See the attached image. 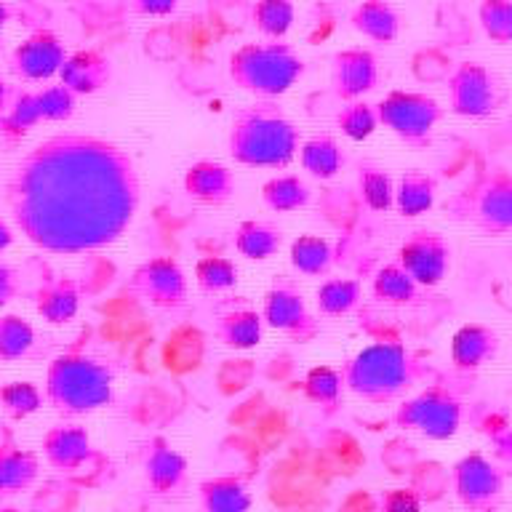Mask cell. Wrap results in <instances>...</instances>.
Here are the masks:
<instances>
[{"label": "cell", "instance_id": "cell-29", "mask_svg": "<svg viewBox=\"0 0 512 512\" xmlns=\"http://www.w3.org/2000/svg\"><path fill=\"white\" fill-rule=\"evenodd\" d=\"M371 294L384 304L414 307L422 299V286L398 262H390L376 270L374 280H371Z\"/></svg>", "mask_w": 512, "mask_h": 512}, {"label": "cell", "instance_id": "cell-10", "mask_svg": "<svg viewBox=\"0 0 512 512\" xmlns=\"http://www.w3.org/2000/svg\"><path fill=\"white\" fill-rule=\"evenodd\" d=\"M451 486L464 510L499 512L504 504V470L480 451L464 454L451 470Z\"/></svg>", "mask_w": 512, "mask_h": 512}, {"label": "cell", "instance_id": "cell-40", "mask_svg": "<svg viewBox=\"0 0 512 512\" xmlns=\"http://www.w3.org/2000/svg\"><path fill=\"white\" fill-rule=\"evenodd\" d=\"M238 267L227 256H203L195 264V283L203 294H222L238 286Z\"/></svg>", "mask_w": 512, "mask_h": 512}, {"label": "cell", "instance_id": "cell-18", "mask_svg": "<svg viewBox=\"0 0 512 512\" xmlns=\"http://www.w3.org/2000/svg\"><path fill=\"white\" fill-rule=\"evenodd\" d=\"M182 184L184 192L195 203L211 208L227 206L235 198V190H238L235 171L230 166H224V163H216V160H198V163H192L184 171Z\"/></svg>", "mask_w": 512, "mask_h": 512}, {"label": "cell", "instance_id": "cell-51", "mask_svg": "<svg viewBox=\"0 0 512 512\" xmlns=\"http://www.w3.org/2000/svg\"><path fill=\"white\" fill-rule=\"evenodd\" d=\"M510 395H512V387H510Z\"/></svg>", "mask_w": 512, "mask_h": 512}, {"label": "cell", "instance_id": "cell-50", "mask_svg": "<svg viewBox=\"0 0 512 512\" xmlns=\"http://www.w3.org/2000/svg\"><path fill=\"white\" fill-rule=\"evenodd\" d=\"M0 512H22V510H16V507H0Z\"/></svg>", "mask_w": 512, "mask_h": 512}, {"label": "cell", "instance_id": "cell-38", "mask_svg": "<svg viewBox=\"0 0 512 512\" xmlns=\"http://www.w3.org/2000/svg\"><path fill=\"white\" fill-rule=\"evenodd\" d=\"M43 403H46L43 390L27 379H14V382H6L0 387V406L14 422H22L27 416L38 414Z\"/></svg>", "mask_w": 512, "mask_h": 512}, {"label": "cell", "instance_id": "cell-20", "mask_svg": "<svg viewBox=\"0 0 512 512\" xmlns=\"http://www.w3.org/2000/svg\"><path fill=\"white\" fill-rule=\"evenodd\" d=\"M56 78L78 99L80 96H94L112 80V62L96 48H80V51L67 54Z\"/></svg>", "mask_w": 512, "mask_h": 512}, {"label": "cell", "instance_id": "cell-42", "mask_svg": "<svg viewBox=\"0 0 512 512\" xmlns=\"http://www.w3.org/2000/svg\"><path fill=\"white\" fill-rule=\"evenodd\" d=\"M480 30L496 46H512V0H480Z\"/></svg>", "mask_w": 512, "mask_h": 512}, {"label": "cell", "instance_id": "cell-31", "mask_svg": "<svg viewBox=\"0 0 512 512\" xmlns=\"http://www.w3.org/2000/svg\"><path fill=\"white\" fill-rule=\"evenodd\" d=\"M312 190L302 176L278 174L262 184V203L275 214H294L299 208L310 206Z\"/></svg>", "mask_w": 512, "mask_h": 512}, {"label": "cell", "instance_id": "cell-49", "mask_svg": "<svg viewBox=\"0 0 512 512\" xmlns=\"http://www.w3.org/2000/svg\"><path fill=\"white\" fill-rule=\"evenodd\" d=\"M8 22H11V8H8V3L0 0V48H3V35H6Z\"/></svg>", "mask_w": 512, "mask_h": 512}, {"label": "cell", "instance_id": "cell-5", "mask_svg": "<svg viewBox=\"0 0 512 512\" xmlns=\"http://www.w3.org/2000/svg\"><path fill=\"white\" fill-rule=\"evenodd\" d=\"M227 70L240 91L256 99H278L299 83L304 62L286 40H254L232 51Z\"/></svg>", "mask_w": 512, "mask_h": 512}, {"label": "cell", "instance_id": "cell-16", "mask_svg": "<svg viewBox=\"0 0 512 512\" xmlns=\"http://www.w3.org/2000/svg\"><path fill=\"white\" fill-rule=\"evenodd\" d=\"M43 459L51 470L56 472H75L94 456V446H91V435L83 424L75 422H59L54 427H48L43 440Z\"/></svg>", "mask_w": 512, "mask_h": 512}, {"label": "cell", "instance_id": "cell-3", "mask_svg": "<svg viewBox=\"0 0 512 512\" xmlns=\"http://www.w3.org/2000/svg\"><path fill=\"white\" fill-rule=\"evenodd\" d=\"M299 128L275 99H256L230 120L227 150L238 166L286 168L299 155Z\"/></svg>", "mask_w": 512, "mask_h": 512}, {"label": "cell", "instance_id": "cell-25", "mask_svg": "<svg viewBox=\"0 0 512 512\" xmlns=\"http://www.w3.org/2000/svg\"><path fill=\"white\" fill-rule=\"evenodd\" d=\"M235 251L251 262H264L280 251L283 246V230L267 219H243L232 235Z\"/></svg>", "mask_w": 512, "mask_h": 512}, {"label": "cell", "instance_id": "cell-6", "mask_svg": "<svg viewBox=\"0 0 512 512\" xmlns=\"http://www.w3.org/2000/svg\"><path fill=\"white\" fill-rule=\"evenodd\" d=\"M464 422V400L456 384L430 382L411 398H403L392 414L398 430L422 432L430 440H451Z\"/></svg>", "mask_w": 512, "mask_h": 512}, {"label": "cell", "instance_id": "cell-32", "mask_svg": "<svg viewBox=\"0 0 512 512\" xmlns=\"http://www.w3.org/2000/svg\"><path fill=\"white\" fill-rule=\"evenodd\" d=\"M288 262L299 275L323 278L334 267V246L320 235H299L291 240Z\"/></svg>", "mask_w": 512, "mask_h": 512}, {"label": "cell", "instance_id": "cell-19", "mask_svg": "<svg viewBox=\"0 0 512 512\" xmlns=\"http://www.w3.org/2000/svg\"><path fill=\"white\" fill-rule=\"evenodd\" d=\"M499 347L502 342L494 328L483 323H464L451 336V363L459 374L472 376L496 358Z\"/></svg>", "mask_w": 512, "mask_h": 512}, {"label": "cell", "instance_id": "cell-21", "mask_svg": "<svg viewBox=\"0 0 512 512\" xmlns=\"http://www.w3.org/2000/svg\"><path fill=\"white\" fill-rule=\"evenodd\" d=\"M350 24L352 30L360 32L376 46H392L403 30V19L390 0H360L358 6L352 8Z\"/></svg>", "mask_w": 512, "mask_h": 512}, {"label": "cell", "instance_id": "cell-26", "mask_svg": "<svg viewBox=\"0 0 512 512\" xmlns=\"http://www.w3.org/2000/svg\"><path fill=\"white\" fill-rule=\"evenodd\" d=\"M40 456L30 448L0 446V499L16 496L38 480Z\"/></svg>", "mask_w": 512, "mask_h": 512}, {"label": "cell", "instance_id": "cell-33", "mask_svg": "<svg viewBox=\"0 0 512 512\" xmlns=\"http://www.w3.org/2000/svg\"><path fill=\"white\" fill-rule=\"evenodd\" d=\"M363 299V286L355 278H328L315 291V307L323 318L350 315Z\"/></svg>", "mask_w": 512, "mask_h": 512}, {"label": "cell", "instance_id": "cell-23", "mask_svg": "<svg viewBox=\"0 0 512 512\" xmlns=\"http://www.w3.org/2000/svg\"><path fill=\"white\" fill-rule=\"evenodd\" d=\"M438 198V179L424 168H406L395 182V211L403 219L427 214Z\"/></svg>", "mask_w": 512, "mask_h": 512}, {"label": "cell", "instance_id": "cell-34", "mask_svg": "<svg viewBox=\"0 0 512 512\" xmlns=\"http://www.w3.org/2000/svg\"><path fill=\"white\" fill-rule=\"evenodd\" d=\"M358 192L363 203L376 214H384L395 206V179L384 166L374 160H363L358 168Z\"/></svg>", "mask_w": 512, "mask_h": 512}, {"label": "cell", "instance_id": "cell-48", "mask_svg": "<svg viewBox=\"0 0 512 512\" xmlns=\"http://www.w3.org/2000/svg\"><path fill=\"white\" fill-rule=\"evenodd\" d=\"M11 94H14V86L6 78H0V118H3V112H6L8 102H11Z\"/></svg>", "mask_w": 512, "mask_h": 512}, {"label": "cell", "instance_id": "cell-15", "mask_svg": "<svg viewBox=\"0 0 512 512\" xmlns=\"http://www.w3.org/2000/svg\"><path fill=\"white\" fill-rule=\"evenodd\" d=\"M379 86V59L368 48H342L331 59V91L342 102H355Z\"/></svg>", "mask_w": 512, "mask_h": 512}, {"label": "cell", "instance_id": "cell-44", "mask_svg": "<svg viewBox=\"0 0 512 512\" xmlns=\"http://www.w3.org/2000/svg\"><path fill=\"white\" fill-rule=\"evenodd\" d=\"M422 494L411 486H398L379 496V512H422Z\"/></svg>", "mask_w": 512, "mask_h": 512}, {"label": "cell", "instance_id": "cell-2", "mask_svg": "<svg viewBox=\"0 0 512 512\" xmlns=\"http://www.w3.org/2000/svg\"><path fill=\"white\" fill-rule=\"evenodd\" d=\"M344 387L371 406L398 403L424 379L435 376L414 350L400 342H374L352 355L342 368Z\"/></svg>", "mask_w": 512, "mask_h": 512}, {"label": "cell", "instance_id": "cell-27", "mask_svg": "<svg viewBox=\"0 0 512 512\" xmlns=\"http://www.w3.org/2000/svg\"><path fill=\"white\" fill-rule=\"evenodd\" d=\"M299 163L310 176L328 182L334 179L344 168L347 158H344L342 144L336 142L331 134H315L307 142L299 144Z\"/></svg>", "mask_w": 512, "mask_h": 512}, {"label": "cell", "instance_id": "cell-9", "mask_svg": "<svg viewBox=\"0 0 512 512\" xmlns=\"http://www.w3.org/2000/svg\"><path fill=\"white\" fill-rule=\"evenodd\" d=\"M262 320L296 344H310L320 336V323L307 307V299L294 280L278 275L262 299Z\"/></svg>", "mask_w": 512, "mask_h": 512}, {"label": "cell", "instance_id": "cell-36", "mask_svg": "<svg viewBox=\"0 0 512 512\" xmlns=\"http://www.w3.org/2000/svg\"><path fill=\"white\" fill-rule=\"evenodd\" d=\"M251 19L264 40H286L296 19L294 0H256Z\"/></svg>", "mask_w": 512, "mask_h": 512}, {"label": "cell", "instance_id": "cell-1", "mask_svg": "<svg viewBox=\"0 0 512 512\" xmlns=\"http://www.w3.org/2000/svg\"><path fill=\"white\" fill-rule=\"evenodd\" d=\"M142 198L134 160L91 134H56L24 155L6 184L16 230L48 254L112 246Z\"/></svg>", "mask_w": 512, "mask_h": 512}, {"label": "cell", "instance_id": "cell-46", "mask_svg": "<svg viewBox=\"0 0 512 512\" xmlns=\"http://www.w3.org/2000/svg\"><path fill=\"white\" fill-rule=\"evenodd\" d=\"M19 296V272L8 264H0V310Z\"/></svg>", "mask_w": 512, "mask_h": 512}, {"label": "cell", "instance_id": "cell-7", "mask_svg": "<svg viewBox=\"0 0 512 512\" xmlns=\"http://www.w3.org/2000/svg\"><path fill=\"white\" fill-rule=\"evenodd\" d=\"M379 126L398 136L400 142L411 150H427L435 139V128L446 110L438 99L422 94V91H390L382 102L376 104Z\"/></svg>", "mask_w": 512, "mask_h": 512}, {"label": "cell", "instance_id": "cell-12", "mask_svg": "<svg viewBox=\"0 0 512 512\" xmlns=\"http://www.w3.org/2000/svg\"><path fill=\"white\" fill-rule=\"evenodd\" d=\"M470 219L486 235H507L512 232V174L496 168L488 171L470 192Z\"/></svg>", "mask_w": 512, "mask_h": 512}, {"label": "cell", "instance_id": "cell-11", "mask_svg": "<svg viewBox=\"0 0 512 512\" xmlns=\"http://www.w3.org/2000/svg\"><path fill=\"white\" fill-rule=\"evenodd\" d=\"M395 262L422 288H435L446 280L451 270V243L438 230L408 232L400 243Z\"/></svg>", "mask_w": 512, "mask_h": 512}, {"label": "cell", "instance_id": "cell-8", "mask_svg": "<svg viewBox=\"0 0 512 512\" xmlns=\"http://www.w3.org/2000/svg\"><path fill=\"white\" fill-rule=\"evenodd\" d=\"M507 88L480 62H459L448 75V110L467 120H486L504 107Z\"/></svg>", "mask_w": 512, "mask_h": 512}, {"label": "cell", "instance_id": "cell-24", "mask_svg": "<svg viewBox=\"0 0 512 512\" xmlns=\"http://www.w3.org/2000/svg\"><path fill=\"white\" fill-rule=\"evenodd\" d=\"M203 512H251L254 496L238 475H214L198 486Z\"/></svg>", "mask_w": 512, "mask_h": 512}, {"label": "cell", "instance_id": "cell-17", "mask_svg": "<svg viewBox=\"0 0 512 512\" xmlns=\"http://www.w3.org/2000/svg\"><path fill=\"white\" fill-rule=\"evenodd\" d=\"M144 480L152 494L171 496L182 491L187 480V456L171 446L163 435L147 440L144 446Z\"/></svg>", "mask_w": 512, "mask_h": 512}, {"label": "cell", "instance_id": "cell-43", "mask_svg": "<svg viewBox=\"0 0 512 512\" xmlns=\"http://www.w3.org/2000/svg\"><path fill=\"white\" fill-rule=\"evenodd\" d=\"M35 94H38L40 118L46 120V123H64L78 110V96L72 94L67 86H62V83L40 88Z\"/></svg>", "mask_w": 512, "mask_h": 512}, {"label": "cell", "instance_id": "cell-22", "mask_svg": "<svg viewBox=\"0 0 512 512\" xmlns=\"http://www.w3.org/2000/svg\"><path fill=\"white\" fill-rule=\"evenodd\" d=\"M35 310L51 326H67L80 310V286L70 275H56L35 291Z\"/></svg>", "mask_w": 512, "mask_h": 512}, {"label": "cell", "instance_id": "cell-30", "mask_svg": "<svg viewBox=\"0 0 512 512\" xmlns=\"http://www.w3.org/2000/svg\"><path fill=\"white\" fill-rule=\"evenodd\" d=\"M40 123H43V118H40L38 94L27 91V88H14L11 102H8L6 112L0 118V136L8 144H16L22 142L24 136L30 134L35 126H40Z\"/></svg>", "mask_w": 512, "mask_h": 512}, {"label": "cell", "instance_id": "cell-45", "mask_svg": "<svg viewBox=\"0 0 512 512\" xmlns=\"http://www.w3.org/2000/svg\"><path fill=\"white\" fill-rule=\"evenodd\" d=\"M128 6L139 16H171L179 8V0H128Z\"/></svg>", "mask_w": 512, "mask_h": 512}, {"label": "cell", "instance_id": "cell-13", "mask_svg": "<svg viewBox=\"0 0 512 512\" xmlns=\"http://www.w3.org/2000/svg\"><path fill=\"white\" fill-rule=\"evenodd\" d=\"M131 291L158 310H179L187 302V275L171 256H152L134 270Z\"/></svg>", "mask_w": 512, "mask_h": 512}, {"label": "cell", "instance_id": "cell-28", "mask_svg": "<svg viewBox=\"0 0 512 512\" xmlns=\"http://www.w3.org/2000/svg\"><path fill=\"white\" fill-rule=\"evenodd\" d=\"M216 339L230 350H251L262 342L264 320L256 310H230L216 318Z\"/></svg>", "mask_w": 512, "mask_h": 512}, {"label": "cell", "instance_id": "cell-37", "mask_svg": "<svg viewBox=\"0 0 512 512\" xmlns=\"http://www.w3.org/2000/svg\"><path fill=\"white\" fill-rule=\"evenodd\" d=\"M336 128L342 131L350 142H366L374 136L379 128V115H376V104L366 99H355V102H344L336 112Z\"/></svg>", "mask_w": 512, "mask_h": 512}, {"label": "cell", "instance_id": "cell-47", "mask_svg": "<svg viewBox=\"0 0 512 512\" xmlns=\"http://www.w3.org/2000/svg\"><path fill=\"white\" fill-rule=\"evenodd\" d=\"M11 243H14V230H11V224L0 216V254H3L6 248H11Z\"/></svg>", "mask_w": 512, "mask_h": 512}, {"label": "cell", "instance_id": "cell-4", "mask_svg": "<svg viewBox=\"0 0 512 512\" xmlns=\"http://www.w3.org/2000/svg\"><path fill=\"white\" fill-rule=\"evenodd\" d=\"M115 374L102 360L83 352H64L48 363L43 398L64 419L94 414L110 406Z\"/></svg>", "mask_w": 512, "mask_h": 512}, {"label": "cell", "instance_id": "cell-14", "mask_svg": "<svg viewBox=\"0 0 512 512\" xmlns=\"http://www.w3.org/2000/svg\"><path fill=\"white\" fill-rule=\"evenodd\" d=\"M67 54L70 51L56 32L35 30L11 51V72L27 83H43L59 75Z\"/></svg>", "mask_w": 512, "mask_h": 512}, {"label": "cell", "instance_id": "cell-35", "mask_svg": "<svg viewBox=\"0 0 512 512\" xmlns=\"http://www.w3.org/2000/svg\"><path fill=\"white\" fill-rule=\"evenodd\" d=\"M344 379L342 371L334 366H315L307 371L302 382V395L310 400L312 406L323 408V411H336L342 406L344 398Z\"/></svg>", "mask_w": 512, "mask_h": 512}, {"label": "cell", "instance_id": "cell-39", "mask_svg": "<svg viewBox=\"0 0 512 512\" xmlns=\"http://www.w3.org/2000/svg\"><path fill=\"white\" fill-rule=\"evenodd\" d=\"M35 344V328L22 315H0V360L14 363L30 355Z\"/></svg>", "mask_w": 512, "mask_h": 512}, {"label": "cell", "instance_id": "cell-41", "mask_svg": "<svg viewBox=\"0 0 512 512\" xmlns=\"http://www.w3.org/2000/svg\"><path fill=\"white\" fill-rule=\"evenodd\" d=\"M478 430L483 432L494 448V462L499 467H512V419L507 411L491 408L486 414L475 419Z\"/></svg>", "mask_w": 512, "mask_h": 512}]
</instances>
